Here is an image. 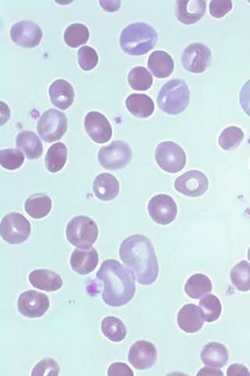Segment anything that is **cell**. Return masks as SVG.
<instances>
[{"label": "cell", "mask_w": 250, "mask_h": 376, "mask_svg": "<svg viewBox=\"0 0 250 376\" xmlns=\"http://www.w3.org/2000/svg\"><path fill=\"white\" fill-rule=\"evenodd\" d=\"M49 95L55 107L63 111L69 109L75 100V91L73 86L64 80L54 81L49 87Z\"/></svg>", "instance_id": "ffe728a7"}, {"label": "cell", "mask_w": 250, "mask_h": 376, "mask_svg": "<svg viewBox=\"0 0 250 376\" xmlns=\"http://www.w3.org/2000/svg\"><path fill=\"white\" fill-rule=\"evenodd\" d=\"M89 39V28L83 24L75 23L69 25L64 32V41L73 48L87 44Z\"/></svg>", "instance_id": "1f68e13d"}, {"label": "cell", "mask_w": 250, "mask_h": 376, "mask_svg": "<svg viewBox=\"0 0 250 376\" xmlns=\"http://www.w3.org/2000/svg\"><path fill=\"white\" fill-rule=\"evenodd\" d=\"M132 159V148L123 140L113 141L111 145L100 148L98 153L100 165L111 171L126 167Z\"/></svg>", "instance_id": "8992f818"}, {"label": "cell", "mask_w": 250, "mask_h": 376, "mask_svg": "<svg viewBox=\"0 0 250 376\" xmlns=\"http://www.w3.org/2000/svg\"><path fill=\"white\" fill-rule=\"evenodd\" d=\"M49 308L47 295L35 290H28L21 293L18 298V309L20 314L30 318L44 316Z\"/></svg>", "instance_id": "7c38bea8"}, {"label": "cell", "mask_w": 250, "mask_h": 376, "mask_svg": "<svg viewBox=\"0 0 250 376\" xmlns=\"http://www.w3.org/2000/svg\"><path fill=\"white\" fill-rule=\"evenodd\" d=\"M202 363L207 367L221 368L228 361V351L223 344L217 342L207 344L200 354Z\"/></svg>", "instance_id": "cb8c5ba5"}, {"label": "cell", "mask_w": 250, "mask_h": 376, "mask_svg": "<svg viewBox=\"0 0 250 376\" xmlns=\"http://www.w3.org/2000/svg\"><path fill=\"white\" fill-rule=\"evenodd\" d=\"M248 259L250 261V247L249 248V250H248Z\"/></svg>", "instance_id": "f6af8a7d"}, {"label": "cell", "mask_w": 250, "mask_h": 376, "mask_svg": "<svg viewBox=\"0 0 250 376\" xmlns=\"http://www.w3.org/2000/svg\"><path fill=\"white\" fill-rule=\"evenodd\" d=\"M244 140V133L240 128L230 126L226 128L220 133L218 143L221 148L225 151H232L237 149Z\"/></svg>", "instance_id": "e575fe53"}, {"label": "cell", "mask_w": 250, "mask_h": 376, "mask_svg": "<svg viewBox=\"0 0 250 376\" xmlns=\"http://www.w3.org/2000/svg\"><path fill=\"white\" fill-rule=\"evenodd\" d=\"M107 375L109 376H133L134 372L126 364L116 363L109 367Z\"/></svg>", "instance_id": "ab89813d"}, {"label": "cell", "mask_w": 250, "mask_h": 376, "mask_svg": "<svg viewBox=\"0 0 250 376\" xmlns=\"http://www.w3.org/2000/svg\"><path fill=\"white\" fill-rule=\"evenodd\" d=\"M211 51L200 42H194L185 48L182 54L184 68L195 74L203 73L211 65Z\"/></svg>", "instance_id": "30bf717a"}, {"label": "cell", "mask_w": 250, "mask_h": 376, "mask_svg": "<svg viewBox=\"0 0 250 376\" xmlns=\"http://www.w3.org/2000/svg\"><path fill=\"white\" fill-rule=\"evenodd\" d=\"M208 188V178L198 170H191L182 174L175 182V188L178 193L191 198L204 195Z\"/></svg>", "instance_id": "4fadbf2b"}, {"label": "cell", "mask_w": 250, "mask_h": 376, "mask_svg": "<svg viewBox=\"0 0 250 376\" xmlns=\"http://www.w3.org/2000/svg\"><path fill=\"white\" fill-rule=\"evenodd\" d=\"M77 61L80 66L85 72L94 69L99 61V56L95 49L89 46H85L78 49Z\"/></svg>", "instance_id": "8d00e7d4"}, {"label": "cell", "mask_w": 250, "mask_h": 376, "mask_svg": "<svg viewBox=\"0 0 250 376\" xmlns=\"http://www.w3.org/2000/svg\"><path fill=\"white\" fill-rule=\"evenodd\" d=\"M24 162L25 156L18 149L7 148L0 152V164L7 170H16Z\"/></svg>", "instance_id": "d590c367"}, {"label": "cell", "mask_w": 250, "mask_h": 376, "mask_svg": "<svg viewBox=\"0 0 250 376\" xmlns=\"http://www.w3.org/2000/svg\"><path fill=\"white\" fill-rule=\"evenodd\" d=\"M126 107L132 116L140 119L151 116L155 109L153 99L141 94H132L128 96Z\"/></svg>", "instance_id": "484cf974"}, {"label": "cell", "mask_w": 250, "mask_h": 376, "mask_svg": "<svg viewBox=\"0 0 250 376\" xmlns=\"http://www.w3.org/2000/svg\"><path fill=\"white\" fill-rule=\"evenodd\" d=\"M190 91L187 83L175 79L164 84L157 97L159 108L168 115H180L187 109Z\"/></svg>", "instance_id": "277c9868"}, {"label": "cell", "mask_w": 250, "mask_h": 376, "mask_svg": "<svg viewBox=\"0 0 250 376\" xmlns=\"http://www.w3.org/2000/svg\"><path fill=\"white\" fill-rule=\"evenodd\" d=\"M206 10L204 0H178L176 2V17L185 25L196 23L204 17Z\"/></svg>", "instance_id": "e0dca14e"}, {"label": "cell", "mask_w": 250, "mask_h": 376, "mask_svg": "<svg viewBox=\"0 0 250 376\" xmlns=\"http://www.w3.org/2000/svg\"><path fill=\"white\" fill-rule=\"evenodd\" d=\"M148 68L156 78L165 79L174 72L175 63L168 53L157 51L150 54Z\"/></svg>", "instance_id": "d4e9b609"}, {"label": "cell", "mask_w": 250, "mask_h": 376, "mask_svg": "<svg viewBox=\"0 0 250 376\" xmlns=\"http://www.w3.org/2000/svg\"><path fill=\"white\" fill-rule=\"evenodd\" d=\"M227 376H249L248 368L242 365L235 364L227 368Z\"/></svg>", "instance_id": "b9f144b4"}, {"label": "cell", "mask_w": 250, "mask_h": 376, "mask_svg": "<svg viewBox=\"0 0 250 376\" xmlns=\"http://www.w3.org/2000/svg\"><path fill=\"white\" fill-rule=\"evenodd\" d=\"M127 359L135 370H149L155 365L157 360L156 346L146 340L135 342L128 353Z\"/></svg>", "instance_id": "2e32d148"}, {"label": "cell", "mask_w": 250, "mask_h": 376, "mask_svg": "<svg viewBox=\"0 0 250 376\" xmlns=\"http://www.w3.org/2000/svg\"><path fill=\"white\" fill-rule=\"evenodd\" d=\"M239 101L242 109L250 117V80L242 87L240 92Z\"/></svg>", "instance_id": "60d3db41"}, {"label": "cell", "mask_w": 250, "mask_h": 376, "mask_svg": "<svg viewBox=\"0 0 250 376\" xmlns=\"http://www.w3.org/2000/svg\"><path fill=\"white\" fill-rule=\"evenodd\" d=\"M127 81L134 90L146 91L152 87L154 79L146 68L138 66L130 71Z\"/></svg>", "instance_id": "d6a6232c"}, {"label": "cell", "mask_w": 250, "mask_h": 376, "mask_svg": "<svg viewBox=\"0 0 250 376\" xmlns=\"http://www.w3.org/2000/svg\"><path fill=\"white\" fill-rule=\"evenodd\" d=\"M70 267L81 275H87L94 272L99 264V254L95 248L75 250L71 254Z\"/></svg>", "instance_id": "d6986e66"}, {"label": "cell", "mask_w": 250, "mask_h": 376, "mask_svg": "<svg viewBox=\"0 0 250 376\" xmlns=\"http://www.w3.org/2000/svg\"><path fill=\"white\" fill-rule=\"evenodd\" d=\"M230 278L232 285L241 292L250 291V264L242 260L232 269Z\"/></svg>", "instance_id": "4dcf8cb0"}, {"label": "cell", "mask_w": 250, "mask_h": 376, "mask_svg": "<svg viewBox=\"0 0 250 376\" xmlns=\"http://www.w3.org/2000/svg\"><path fill=\"white\" fill-rule=\"evenodd\" d=\"M67 159L68 148L59 142L49 148L45 158L46 167L50 173H58L65 166Z\"/></svg>", "instance_id": "83f0119b"}, {"label": "cell", "mask_w": 250, "mask_h": 376, "mask_svg": "<svg viewBox=\"0 0 250 376\" xmlns=\"http://www.w3.org/2000/svg\"><path fill=\"white\" fill-rule=\"evenodd\" d=\"M203 312L195 304H187L178 312L177 322L180 328L187 333H196L203 328Z\"/></svg>", "instance_id": "ac0fdd59"}, {"label": "cell", "mask_w": 250, "mask_h": 376, "mask_svg": "<svg viewBox=\"0 0 250 376\" xmlns=\"http://www.w3.org/2000/svg\"><path fill=\"white\" fill-rule=\"evenodd\" d=\"M120 258L140 285L150 286L159 275V265L154 245L146 236L134 235L120 246Z\"/></svg>", "instance_id": "6da1fadb"}, {"label": "cell", "mask_w": 250, "mask_h": 376, "mask_svg": "<svg viewBox=\"0 0 250 376\" xmlns=\"http://www.w3.org/2000/svg\"><path fill=\"white\" fill-rule=\"evenodd\" d=\"M96 223L90 217L78 216L68 223L66 236L68 242L80 249H89L98 238Z\"/></svg>", "instance_id": "5b68a950"}, {"label": "cell", "mask_w": 250, "mask_h": 376, "mask_svg": "<svg viewBox=\"0 0 250 376\" xmlns=\"http://www.w3.org/2000/svg\"><path fill=\"white\" fill-rule=\"evenodd\" d=\"M0 234L7 243H23L31 235V224L23 214L11 212L3 218Z\"/></svg>", "instance_id": "ba28073f"}, {"label": "cell", "mask_w": 250, "mask_h": 376, "mask_svg": "<svg viewBox=\"0 0 250 376\" xmlns=\"http://www.w3.org/2000/svg\"><path fill=\"white\" fill-rule=\"evenodd\" d=\"M212 289V282L208 277L203 274H196L191 276L185 284V292L192 299L198 300L210 293Z\"/></svg>", "instance_id": "f1b7e54d"}, {"label": "cell", "mask_w": 250, "mask_h": 376, "mask_svg": "<svg viewBox=\"0 0 250 376\" xmlns=\"http://www.w3.org/2000/svg\"><path fill=\"white\" fill-rule=\"evenodd\" d=\"M68 130V119L63 112L49 109L41 116L37 125L40 138L47 143L61 140Z\"/></svg>", "instance_id": "9c48e42d"}, {"label": "cell", "mask_w": 250, "mask_h": 376, "mask_svg": "<svg viewBox=\"0 0 250 376\" xmlns=\"http://www.w3.org/2000/svg\"><path fill=\"white\" fill-rule=\"evenodd\" d=\"M99 4L101 5L104 11L113 12L120 8L121 2L119 0H115V1L111 0V1H99Z\"/></svg>", "instance_id": "7bdbcfd3"}, {"label": "cell", "mask_w": 250, "mask_h": 376, "mask_svg": "<svg viewBox=\"0 0 250 376\" xmlns=\"http://www.w3.org/2000/svg\"><path fill=\"white\" fill-rule=\"evenodd\" d=\"M52 210V200L44 194H35L27 198L25 210L34 219H42L49 215Z\"/></svg>", "instance_id": "4316f807"}, {"label": "cell", "mask_w": 250, "mask_h": 376, "mask_svg": "<svg viewBox=\"0 0 250 376\" xmlns=\"http://www.w3.org/2000/svg\"><path fill=\"white\" fill-rule=\"evenodd\" d=\"M30 281L35 288L46 292H56L63 286L61 276L46 269H35L30 274Z\"/></svg>", "instance_id": "7402d4cb"}, {"label": "cell", "mask_w": 250, "mask_h": 376, "mask_svg": "<svg viewBox=\"0 0 250 376\" xmlns=\"http://www.w3.org/2000/svg\"><path fill=\"white\" fill-rule=\"evenodd\" d=\"M92 190L98 200L108 202L118 197L120 183L115 176L104 173L96 177Z\"/></svg>", "instance_id": "44dd1931"}, {"label": "cell", "mask_w": 250, "mask_h": 376, "mask_svg": "<svg viewBox=\"0 0 250 376\" xmlns=\"http://www.w3.org/2000/svg\"><path fill=\"white\" fill-rule=\"evenodd\" d=\"M158 34L152 26L144 23L127 25L120 34V44L128 55L140 56L147 54L156 44Z\"/></svg>", "instance_id": "3957f363"}, {"label": "cell", "mask_w": 250, "mask_h": 376, "mask_svg": "<svg viewBox=\"0 0 250 376\" xmlns=\"http://www.w3.org/2000/svg\"><path fill=\"white\" fill-rule=\"evenodd\" d=\"M155 159L163 171L169 174L180 172L187 164V154L173 141H164L157 146Z\"/></svg>", "instance_id": "52a82bcc"}, {"label": "cell", "mask_w": 250, "mask_h": 376, "mask_svg": "<svg viewBox=\"0 0 250 376\" xmlns=\"http://www.w3.org/2000/svg\"><path fill=\"white\" fill-rule=\"evenodd\" d=\"M197 375H214V376H223L224 373L220 370H214V368H203L200 370Z\"/></svg>", "instance_id": "ee69618b"}, {"label": "cell", "mask_w": 250, "mask_h": 376, "mask_svg": "<svg viewBox=\"0 0 250 376\" xmlns=\"http://www.w3.org/2000/svg\"><path fill=\"white\" fill-rule=\"evenodd\" d=\"M60 367L54 359L42 360L33 368L32 375H58Z\"/></svg>", "instance_id": "74e56055"}, {"label": "cell", "mask_w": 250, "mask_h": 376, "mask_svg": "<svg viewBox=\"0 0 250 376\" xmlns=\"http://www.w3.org/2000/svg\"><path fill=\"white\" fill-rule=\"evenodd\" d=\"M11 37L20 47L34 48L39 45L42 32L40 27L33 21L23 20L11 27Z\"/></svg>", "instance_id": "5bb4252c"}, {"label": "cell", "mask_w": 250, "mask_h": 376, "mask_svg": "<svg viewBox=\"0 0 250 376\" xmlns=\"http://www.w3.org/2000/svg\"><path fill=\"white\" fill-rule=\"evenodd\" d=\"M199 307L203 312L206 322H214L220 317L223 306L218 298L214 295L204 296L199 301Z\"/></svg>", "instance_id": "836d02e7"}, {"label": "cell", "mask_w": 250, "mask_h": 376, "mask_svg": "<svg viewBox=\"0 0 250 376\" xmlns=\"http://www.w3.org/2000/svg\"><path fill=\"white\" fill-rule=\"evenodd\" d=\"M148 212L153 221L161 225L173 223L177 215V207L173 198L168 195H157L148 204Z\"/></svg>", "instance_id": "8fae6325"}, {"label": "cell", "mask_w": 250, "mask_h": 376, "mask_svg": "<svg viewBox=\"0 0 250 376\" xmlns=\"http://www.w3.org/2000/svg\"><path fill=\"white\" fill-rule=\"evenodd\" d=\"M103 334L111 341H123L127 336V329L123 321L116 317H106L101 323Z\"/></svg>", "instance_id": "f546056e"}, {"label": "cell", "mask_w": 250, "mask_h": 376, "mask_svg": "<svg viewBox=\"0 0 250 376\" xmlns=\"http://www.w3.org/2000/svg\"><path fill=\"white\" fill-rule=\"evenodd\" d=\"M85 131L92 140L97 144H104L112 137V127L102 113L90 111L85 116L84 120Z\"/></svg>", "instance_id": "9a60e30c"}, {"label": "cell", "mask_w": 250, "mask_h": 376, "mask_svg": "<svg viewBox=\"0 0 250 376\" xmlns=\"http://www.w3.org/2000/svg\"><path fill=\"white\" fill-rule=\"evenodd\" d=\"M232 9L231 0H212L210 4V13L215 18H223Z\"/></svg>", "instance_id": "f35d334b"}, {"label": "cell", "mask_w": 250, "mask_h": 376, "mask_svg": "<svg viewBox=\"0 0 250 376\" xmlns=\"http://www.w3.org/2000/svg\"><path fill=\"white\" fill-rule=\"evenodd\" d=\"M16 145L27 159H38L44 152L42 141L32 131L20 132L16 138Z\"/></svg>", "instance_id": "603a6c76"}, {"label": "cell", "mask_w": 250, "mask_h": 376, "mask_svg": "<svg viewBox=\"0 0 250 376\" xmlns=\"http://www.w3.org/2000/svg\"><path fill=\"white\" fill-rule=\"evenodd\" d=\"M96 277L104 284L102 298L108 306L123 307L133 299L137 290L135 279L130 269L118 261H104Z\"/></svg>", "instance_id": "7a4b0ae2"}]
</instances>
